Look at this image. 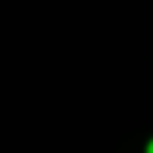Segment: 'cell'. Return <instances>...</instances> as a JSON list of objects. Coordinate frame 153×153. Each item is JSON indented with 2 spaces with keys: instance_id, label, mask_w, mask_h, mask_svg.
<instances>
[{
  "instance_id": "obj_1",
  "label": "cell",
  "mask_w": 153,
  "mask_h": 153,
  "mask_svg": "<svg viewBox=\"0 0 153 153\" xmlns=\"http://www.w3.org/2000/svg\"><path fill=\"white\" fill-rule=\"evenodd\" d=\"M145 153H153V139L148 142V148H145Z\"/></svg>"
}]
</instances>
